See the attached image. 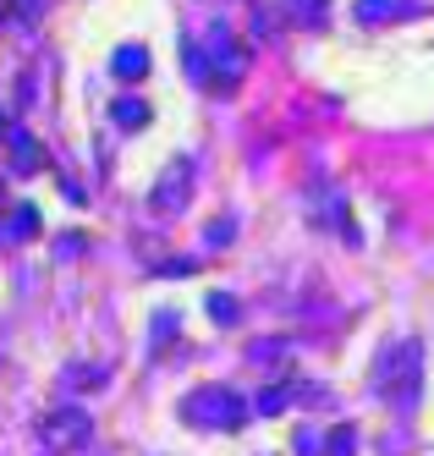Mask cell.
<instances>
[{"label": "cell", "instance_id": "cell-14", "mask_svg": "<svg viewBox=\"0 0 434 456\" xmlns=\"http://www.w3.org/2000/svg\"><path fill=\"white\" fill-rule=\"evenodd\" d=\"M286 352H291V341H253L248 363H270V357H286Z\"/></svg>", "mask_w": 434, "mask_h": 456}, {"label": "cell", "instance_id": "cell-9", "mask_svg": "<svg viewBox=\"0 0 434 456\" xmlns=\"http://www.w3.org/2000/svg\"><path fill=\"white\" fill-rule=\"evenodd\" d=\"M111 72H116L121 83H132V77H143V72H149V50H143V45H127V50H116V61H111Z\"/></svg>", "mask_w": 434, "mask_h": 456}, {"label": "cell", "instance_id": "cell-6", "mask_svg": "<svg viewBox=\"0 0 434 456\" xmlns=\"http://www.w3.org/2000/svg\"><path fill=\"white\" fill-rule=\"evenodd\" d=\"M6 166H12V176H39L50 159H45L39 138L22 133V126H12V138H6Z\"/></svg>", "mask_w": 434, "mask_h": 456}, {"label": "cell", "instance_id": "cell-3", "mask_svg": "<svg viewBox=\"0 0 434 456\" xmlns=\"http://www.w3.org/2000/svg\"><path fill=\"white\" fill-rule=\"evenodd\" d=\"M39 440H45V451H78V445H88L94 440L88 407H50L39 418Z\"/></svg>", "mask_w": 434, "mask_h": 456}, {"label": "cell", "instance_id": "cell-4", "mask_svg": "<svg viewBox=\"0 0 434 456\" xmlns=\"http://www.w3.org/2000/svg\"><path fill=\"white\" fill-rule=\"evenodd\" d=\"M192 182V166H187V159H171V166H165V176L154 182V192H149V209H160V215H176L182 204H187V187Z\"/></svg>", "mask_w": 434, "mask_h": 456}, {"label": "cell", "instance_id": "cell-2", "mask_svg": "<svg viewBox=\"0 0 434 456\" xmlns=\"http://www.w3.org/2000/svg\"><path fill=\"white\" fill-rule=\"evenodd\" d=\"M248 402L237 396V390H231V385H198V390H187V396H182V418L192 423V429H242V423H248Z\"/></svg>", "mask_w": 434, "mask_h": 456}, {"label": "cell", "instance_id": "cell-13", "mask_svg": "<svg viewBox=\"0 0 434 456\" xmlns=\"http://www.w3.org/2000/svg\"><path fill=\"white\" fill-rule=\"evenodd\" d=\"M12 237H17V242L39 237V209H33V204H17V209H12Z\"/></svg>", "mask_w": 434, "mask_h": 456}, {"label": "cell", "instance_id": "cell-1", "mask_svg": "<svg viewBox=\"0 0 434 456\" xmlns=\"http://www.w3.org/2000/svg\"><path fill=\"white\" fill-rule=\"evenodd\" d=\"M374 390L396 407V412H413L423 396V346L418 341H396L380 352L374 363Z\"/></svg>", "mask_w": 434, "mask_h": 456}, {"label": "cell", "instance_id": "cell-8", "mask_svg": "<svg viewBox=\"0 0 434 456\" xmlns=\"http://www.w3.org/2000/svg\"><path fill=\"white\" fill-rule=\"evenodd\" d=\"M105 379H111V374L99 369V363H66V369H61V390H99Z\"/></svg>", "mask_w": 434, "mask_h": 456}, {"label": "cell", "instance_id": "cell-15", "mask_svg": "<svg viewBox=\"0 0 434 456\" xmlns=\"http://www.w3.org/2000/svg\"><path fill=\"white\" fill-rule=\"evenodd\" d=\"M286 12L297 22H324V0H286Z\"/></svg>", "mask_w": 434, "mask_h": 456}, {"label": "cell", "instance_id": "cell-18", "mask_svg": "<svg viewBox=\"0 0 434 456\" xmlns=\"http://www.w3.org/2000/svg\"><path fill=\"white\" fill-rule=\"evenodd\" d=\"M171 330H176V314H154V352H165Z\"/></svg>", "mask_w": 434, "mask_h": 456}, {"label": "cell", "instance_id": "cell-20", "mask_svg": "<svg viewBox=\"0 0 434 456\" xmlns=\"http://www.w3.org/2000/svg\"><path fill=\"white\" fill-rule=\"evenodd\" d=\"M6 138H12V133H6V105H0V143H6Z\"/></svg>", "mask_w": 434, "mask_h": 456}, {"label": "cell", "instance_id": "cell-17", "mask_svg": "<svg viewBox=\"0 0 434 456\" xmlns=\"http://www.w3.org/2000/svg\"><path fill=\"white\" fill-rule=\"evenodd\" d=\"M231 237H237V225H231V220H209V232H204V242H209V248H225Z\"/></svg>", "mask_w": 434, "mask_h": 456}, {"label": "cell", "instance_id": "cell-11", "mask_svg": "<svg viewBox=\"0 0 434 456\" xmlns=\"http://www.w3.org/2000/svg\"><path fill=\"white\" fill-rule=\"evenodd\" d=\"M357 451V429L352 423H336V429L324 435V445H319V456H352Z\"/></svg>", "mask_w": 434, "mask_h": 456}, {"label": "cell", "instance_id": "cell-7", "mask_svg": "<svg viewBox=\"0 0 434 456\" xmlns=\"http://www.w3.org/2000/svg\"><path fill=\"white\" fill-rule=\"evenodd\" d=\"M297 396H314V390H308V385H291V379H286V385H264V390H258V402H253V412L275 418V412H286Z\"/></svg>", "mask_w": 434, "mask_h": 456}, {"label": "cell", "instance_id": "cell-16", "mask_svg": "<svg viewBox=\"0 0 434 456\" xmlns=\"http://www.w3.org/2000/svg\"><path fill=\"white\" fill-rule=\"evenodd\" d=\"M209 314H215V324H231V319H237V297H225V291H209Z\"/></svg>", "mask_w": 434, "mask_h": 456}, {"label": "cell", "instance_id": "cell-5", "mask_svg": "<svg viewBox=\"0 0 434 456\" xmlns=\"http://www.w3.org/2000/svg\"><path fill=\"white\" fill-rule=\"evenodd\" d=\"M209 61H215V77L225 83H237L242 77V67H248V61H242V45L237 39H231V28L225 22H209Z\"/></svg>", "mask_w": 434, "mask_h": 456}, {"label": "cell", "instance_id": "cell-10", "mask_svg": "<svg viewBox=\"0 0 434 456\" xmlns=\"http://www.w3.org/2000/svg\"><path fill=\"white\" fill-rule=\"evenodd\" d=\"M418 0H357V22H385V17H407Z\"/></svg>", "mask_w": 434, "mask_h": 456}, {"label": "cell", "instance_id": "cell-19", "mask_svg": "<svg viewBox=\"0 0 434 456\" xmlns=\"http://www.w3.org/2000/svg\"><path fill=\"white\" fill-rule=\"evenodd\" d=\"M55 253H61V258H78V253H83V237H61Z\"/></svg>", "mask_w": 434, "mask_h": 456}, {"label": "cell", "instance_id": "cell-12", "mask_svg": "<svg viewBox=\"0 0 434 456\" xmlns=\"http://www.w3.org/2000/svg\"><path fill=\"white\" fill-rule=\"evenodd\" d=\"M111 116H116V126H149V116H154V110H149L143 100H132V94H127V100H116V105H111Z\"/></svg>", "mask_w": 434, "mask_h": 456}]
</instances>
